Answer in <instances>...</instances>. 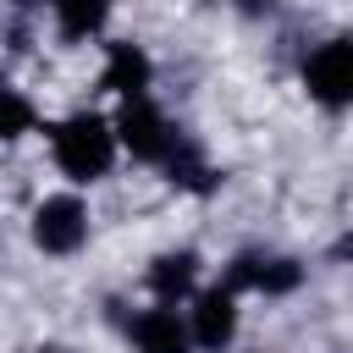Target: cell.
I'll list each match as a JSON object with an SVG mask.
<instances>
[{
  "instance_id": "6da1fadb",
  "label": "cell",
  "mask_w": 353,
  "mask_h": 353,
  "mask_svg": "<svg viewBox=\"0 0 353 353\" xmlns=\"http://www.w3.org/2000/svg\"><path fill=\"white\" fill-rule=\"evenodd\" d=\"M110 154H116V132H110V121H99V116L83 110V116H72V121L55 127V165H61L72 182L105 176Z\"/></svg>"
},
{
  "instance_id": "7a4b0ae2",
  "label": "cell",
  "mask_w": 353,
  "mask_h": 353,
  "mask_svg": "<svg viewBox=\"0 0 353 353\" xmlns=\"http://www.w3.org/2000/svg\"><path fill=\"white\" fill-rule=\"evenodd\" d=\"M116 138L132 149V160H171V149H176V132L165 127V116H160L143 94H132V99L121 105V116H116Z\"/></svg>"
},
{
  "instance_id": "3957f363",
  "label": "cell",
  "mask_w": 353,
  "mask_h": 353,
  "mask_svg": "<svg viewBox=\"0 0 353 353\" xmlns=\"http://www.w3.org/2000/svg\"><path fill=\"white\" fill-rule=\"evenodd\" d=\"M303 83L320 105H353V39H331L309 55Z\"/></svg>"
},
{
  "instance_id": "277c9868",
  "label": "cell",
  "mask_w": 353,
  "mask_h": 353,
  "mask_svg": "<svg viewBox=\"0 0 353 353\" xmlns=\"http://www.w3.org/2000/svg\"><path fill=\"white\" fill-rule=\"evenodd\" d=\"M83 237H88V210H83L72 193L39 204V215H33V243H39L44 254H77Z\"/></svg>"
},
{
  "instance_id": "5b68a950",
  "label": "cell",
  "mask_w": 353,
  "mask_h": 353,
  "mask_svg": "<svg viewBox=\"0 0 353 353\" xmlns=\"http://www.w3.org/2000/svg\"><path fill=\"white\" fill-rule=\"evenodd\" d=\"M303 281V270L292 259H265V254H237L226 270V287H259V292H292Z\"/></svg>"
},
{
  "instance_id": "8992f818",
  "label": "cell",
  "mask_w": 353,
  "mask_h": 353,
  "mask_svg": "<svg viewBox=\"0 0 353 353\" xmlns=\"http://www.w3.org/2000/svg\"><path fill=\"white\" fill-rule=\"evenodd\" d=\"M232 331H237V303H232V287L221 281V287L204 292L199 309H193V342L210 347V353H221V347L232 342Z\"/></svg>"
},
{
  "instance_id": "52a82bcc",
  "label": "cell",
  "mask_w": 353,
  "mask_h": 353,
  "mask_svg": "<svg viewBox=\"0 0 353 353\" xmlns=\"http://www.w3.org/2000/svg\"><path fill=\"white\" fill-rule=\"evenodd\" d=\"M132 342L138 353H188V325L176 320V309H149L132 320Z\"/></svg>"
},
{
  "instance_id": "ba28073f",
  "label": "cell",
  "mask_w": 353,
  "mask_h": 353,
  "mask_svg": "<svg viewBox=\"0 0 353 353\" xmlns=\"http://www.w3.org/2000/svg\"><path fill=\"white\" fill-rule=\"evenodd\" d=\"M99 88H110V94H143L149 88V55L138 50V44H110V61H105V77H99Z\"/></svg>"
},
{
  "instance_id": "9c48e42d",
  "label": "cell",
  "mask_w": 353,
  "mask_h": 353,
  "mask_svg": "<svg viewBox=\"0 0 353 353\" xmlns=\"http://www.w3.org/2000/svg\"><path fill=\"white\" fill-rule=\"evenodd\" d=\"M193 276H199V254H160L154 265H149V287H154V298L160 303H171V298H182L188 287H193Z\"/></svg>"
},
{
  "instance_id": "30bf717a",
  "label": "cell",
  "mask_w": 353,
  "mask_h": 353,
  "mask_svg": "<svg viewBox=\"0 0 353 353\" xmlns=\"http://www.w3.org/2000/svg\"><path fill=\"white\" fill-rule=\"evenodd\" d=\"M105 17H110V0H55L61 39H88V33H94Z\"/></svg>"
},
{
  "instance_id": "8fae6325",
  "label": "cell",
  "mask_w": 353,
  "mask_h": 353,
  "mask_svg": "<svg viewBox=\"0 0 353 353\" xmlns=\"http://www.w3.org/2000/svg\"><path fill=\"white\" fill-rule=\"evenodd\" d=\"M6 116H11V121H6V138H22V132H28V121H33V110H28V99H22L17 88L6 94Z\"/></svg>"
},
{
  "instance_id": "7c38bea8",
  "label": "cell",
  "mask_w": 353,
  "mask_h": 353,
  "mask_svg": "<svg viewBox=\"0 0 353 353\" xmlns=\"http://www.w3.org/2000/svg\"><path fill=\"white\" fill-rule=\"evenodd\" d=\"M11 6H22V11H28V6H39V0H11Z\"/></svg>"
},
{
  "instance_id": "4fadbf2b",
  "label": "cell",
  "mask_w": 353,
  "mask_h": 353,
  "mask_svg": "<svg viewBox=\"0 0 353 353\" xmlns=\"http://www.w3.org/2000/svg\"><path fill=\"white\" fill-rule=\"evenodd\" d=\"M39 353H66V347H39Z\"/></svg>"
},
{
  "instance_id": "5bb4252c",
  "label": "cell",
  "mask_w": 353,
  "mask_h": 353,
  "mask_svg": "<svg viewBox=\"0 0 353 353\" xmlns=\"http://www.w3.org/2000/svg\"><path fill=\"white\" fill-rule=\"evenodd\" d=\"M347 254H353V243H347Z\"/></svg>"
}]
</instances>
